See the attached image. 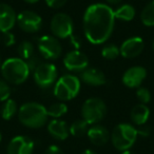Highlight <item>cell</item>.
<instances>
[{"label":"cell","mask_w":154,"mask_h":154,"mask_svg":"<svg viewBox=\"0 0 154 154\" xmlns=\"http://www.w3.org/2000/svg\"><path fill=\"white\" fill-rule=\"evenodd\" d=\"M106 114H107V106L105 101L98 97H91L82 103V119L86 120L89 125H97L105 118Z\"/></svg>","instance_id":"8992f818"},{"label":"cell","mask_w":154,"mask_h":154,"mask_svg":"<svg viewBox=\"0 0 154 154\" xmlns=\"http://www.w3.org/2000/svg\"><path fill=\"white\" fill-rule=\"evenodd\" d=\"M17 23L23 32L36 33L42 26V18L35 12L26 10L17 15Z\"/></svg>","instance_id":"30bf717a"},{"label":"cell","mask_w":154,"mask_h":154,"mask_svg":"<svg viewBox=\"0 0 154 154\" xmlns=\"http://www.w3.org/2000/svg\"><path fill=\"white\" fill-rule=\"evenodd\" d=\"M0 72L5 82L13 85L23 84L31 74V70L26 61L20 57H12L5 59L1 64Z\"/></svg>","instance_id":"3957f363"},{"label":"cell","mask_w":154,"mask_h":154,"mask_svg":"<svg viewBox=\"0 0 154 154\" xmlns=\"http://www.w3.org/2000/svg\"><path fill=\"white\" fill-rule=\"evenodd\" d=\"M88 135L90 141L94 146H105L110 139V132L108 129L100 125H93L88 130Z\"/></svg>","instance_id":"2e32d148"},{"label":"cell","mask_w":154,"mask_h":154,"mask_svg":"<svg viewBox=\"0 0 154 154\" xmlns=\"http://www.w3.org/2000/svg\"><path fill=\"white\" fill-rule=\"evenodd\" d=\"M122 154H136V153H135V152H133V151H130V150H127V151L122 152Z\"/></svg>","instance_id":"74e56055"},{"label":"cell","mask_w":154,"mask_h":154,"mask_svg":"<svg viewBox=\"0 0 154 154\" xmlns=\"http://www.w3.org/2000/svg\"><path fill=\"white\" fill-rule=\"evenodd\" d=\"M54 37L58 39H66L73 35L74 24L71 16L66 13H57L53 16L50 24Z\"/></svg>","instance_id":"52a82bcc"},{"label":"cell","mask_w":154,"mask_h":154,"mask_svg":"<svg viewBox=\"0 0 154 154\" xmlns=\"http://www.w3.org/2000/svg\"><path fill=\"white\" fill-rule=\"evenodd\" d=\"M48 132L53 138L57 140H64L68 138L69 133V127L64 120L61 119H52L48 125Z\"/></svg>","instance_id":"ac0fdd59"},{"label":"cell","mask_w":154,"mask_h":154,"mask_svg":"<svg viewBox=\"0 0 154 154\" xmlns=\"http://www.w3.org/2000/svg\"><path fill=\"white\" fill-rule=\"evenodd\" d=\"M47 111L49 116L53 117L54 119H58L68 112V107L64 103H55L50 106L47 109Z\"/></svg>","instance_id":"d4e9b609"},{"label":"cell","mask_w":154,"mask_h":154,"mask_svg":"<svg viewBox=\"0 0 154 154\" xmlns=\"http://www.w3.org/2000/svg\"><path fill=\"white\" fill-rule=\"evenodd\" d=\"M1 64H2V62H1V58H0V70H1Z\"/></svg>","instance_id":"ab89813d"},{"label":"cell","mask_w":154,"mask_h":154,"mask_svg":"<svg viewBox=\"0 0 154 154\" xmlns=\"http://www.w3.org/2000/svg\"><path fill=\"white\" fill-rule=\"evenodd\" d=\"M2 40H3V43H5V47H12V45H14L16 42L15 35L11 32H7L3 34Z\"/></svg>","instance_id":"f1b7e54d"},{"label":"cell","mask_w":154,"mask_h":154,"mask_svg":"<svg viewBox=\"0 0 154 154\" xmlns=\"http://www.w3.org/2000/svg\"><path fill=\"white\" fill-rule=\"evenodd\" d=\"M70 130V134H72L73 136L75 137H82L88 133V130H89V124L82 119H77L75 120L74 122H72V125L70 126L69 128Z\"/></svg>","instance_id":"44dd1931"},{"label":"cell","mask_w":154,"mask_h":154,"mask_svg":"<svg viewBox=\"0 0 154 154\" xmlns=\"http://www.w3.org/2000/svg\"><path fill=\"white\" fill-rule=\"evenodd\" d=\"M150 132H151V130H150L149 127L146 126V125H143V126L139 127V129H137L138 135H140V136H143V137H148L150 135Z\"/></svg>","instance_id":"d6a6232c"},{"label":"cell","mask_w":154,"mask_h":154,"mask_svg":"<svg viewBox=\"0 0 154 154\" xmlns=\"http://www.w3.org/2000/svg\"><path fill=\"white\" fill-rule=\"evenodd\" d=\"M82 154H97L96 152H94L93 150H90V149H88V150H86V151H84Z\"/></svg>","instance_id":"d590c367"},{"label":"cell","mask_w":154,"mask_h":154,"mask_svg":"<svg viewBox=\"0 0 154 154\" xmlns=\"http://www.w3.org/2000/svg\"><path fill=\"white\" fill-rule=\"evenodd\" d=\"M140 20L145 26H154V0L150 1L143 9Z\"/></svg>","instance_id":"7402d4cb"},{"label":"cell","mask_w":154,"mask_h":154,"mask_svg":"<svg viewBox=\"0 0 154 154\" xmlns=\"http://www.w3.org/2000/svg\"><path fill=\"white\" fill-rule=\"evenodd\" d=\"M120 51L119 48L116 45H113V43H110V45H107L103 48L101 50V55L105 59L107 60H114L119 56Z\"/></svg>","instance_id":"484cf974"},{"label":"cell","mask_w":154,"mask_h":154,"mask_svg":"<svg viewBox=\"0 0 154 154\" xmlns=\"http://www.w3.org/2000/svg\"><path fill=\"white\" fill-rule=\"evenodd\" d=\"M149 116L150 110L143 103H138V105L134 106L133 109L131 110V119H132L133 124L139 127L146 125V122L149 119Z\"/></svg>","instance_id":"d6986e66"},{"label":"cell","mask_w":154,"mask_h":154,"mask_svg":"<svg viewBox=\"0 0 154 154\" xmlns=\"http://www.w3.org/2000/svg\"><path fill=\"white\" fill-rule=\"evenodd\" d=\"M147 77V70L143 66H135L129 68L122 75V84L130 89L139 88Z\"/></svg>","instance_id":"4fadbf2b"},{"label":"cell","mask_w":154,"mask_h":154,"mask_svg":"<svg viewBox=\"0 0 154 154\" xmlns=\"http://www.w3.org/2000/svg\"><path fill=\"white\" fill-rule=\"evenodd\" d=\"M18 112V107L17 103L14 99L9 98L7 101L5 103L1 110V116L5 120H10L14 117V116L17 114Z\"/></svg>","instance_id":"603a6c76"},{"label":"cell","mask_w":154,"mask_h":154,"mask_svg":"<svg viewBox=\"0 0 154 154\" xmlns=\"http://www.w3.org/2000/svg\"><path fill=\"white\" fill-rule=\"evenodd\" d=\"M114 15L116 19L122 21H131L135 17V9L131 5H122L114 11Z\"/></svg>","instance_id":"ffe728a7"},{"label":"cell","mask_w":154,"mask_h":154,"mask_svg":"<svg viewBox=\"0 0 154 154\" xmlns=\"http://www.w3.org/2000/svg\"><path fill=\"white\" fill-rule=\"evenodd\" d=\"M143 48H145V42L141 37H130L126 39L120 45V55L125 58H134L143 52Z\"/></svg>","instance_id":"5bb4252c"},{"label":"cell","mask_w":154,"mask_h":154,"mask_svg":"<svg viewBox=\"0 0 154 154\" xmlns=\"http://www.w3.org/2000/svg\"><path fill=\"white\" fill-rule=\"evenodd\" d=\"M80 91V79L72 74H66L58 78L54 85L53 93L59 100L68 101L78 95Z\"/></svg>","instance_id":"5b68a950"},{"label":"cell","mask_w":154,"mask_h":154,"mask_svg":"<svg viewBox=\"0 0 154 154\" xmlns=\"http://www.w3.org/2000/svg\"><path fill=\"white\" fill-rule=\"evenodd\" d=\"M138 136L137 129L130 124L122 122L113 129L111 133V141L116 150L127 151L135 143Z\"/></svg>","instance_id":"277c9868"},{"label":"cell","mask_w":154,"mask_h":154,"mask_svg":"<svg viewBox=\"0 0 154 154\" xmlns=\"http://www.w3.org/2000/svg\"><path fill=\"white\" fill-rule=\"evenodd\" d=\"M136 97L140 101V103L147 105L151 100V93L147 88H138L136 91Z\"/></svg>","instance_id":"83f0119b"},{"label":"cell","mask_w":154,"mask_h":154,"mask_svg":"<svg viewBox=\"0 0 154 154\" xmlns=\"http://www.w3.org/2000/svg\"><path fill=\"white\" fill-rule=\"evenodd\" d=\"M18 54L19 57L23 60H28L35 55V48L34 45L30 41H21L18 45Z\"/></svg>","instance_id":"cb8c5ba5"},{"label":"cell","mask_w":154,"mask_h":154,"mask_svg":"<svg viewBox=\"0 0 154 154\" xmlns=\"http://www.w3.org/2000/svg\"><path fill=\"white\" fill-rule=\"evenodd\" d=\"M45 1L49 8L57 10V9H60V8L63 7L68 0H45Z\"/></svg>","instance_id":"f546056e"},{"label":"cell","mask_w":154,"mask_h":154,"mask_svg":"<svg viewBox=\"0 0 154 154\" xmlns=\"http://www.w3.org/2000/svg\"><path fill=\"white\" fill-rule=\"evenodd\" d=\"M114 10L105 3H94L87 8L84 14V32L92 45L105 43L111 37L115 24Z\"/></svg>","instance_id":"6da1fadb"},{"label":"cell","mask_w":154,"mask_h":154,"mask_svg":"<svg viewBox=\"0 0 154 154\" xmlns=\"http://www.w3.org/2000/svg\"><path fill=\"white\" fill-rule=\"evenodd\" d=\"M26 63H28V66H29V68H30V70H31V72H34V70L37 68V66L40 64V61H39V58H38V56L35 54L33 57H31L30 59H28L26 60Z\"/></svg>","instance_id":"4dcf8cb0"},{"label":"cell","mask_w":154,"mask_h":154,"mask_svg":"<svg viewBox=\"0 0 154 154\" xmlns=\"http://www.w3.org/2000/svg\"><path fill=\"white\" fill-rule=\"evenodd\" d=\"M107 1L110 3V5H118V3L122 2V0H107Z\"/></svg>","instance_id":"e575fe53"},{"label":"cell","mask_w":154,"mask_h":154,"mask_svg":"<svg viewBox=\"0 0 154 154\" xmlns=\"http://www.w3.org/2000/svg\"><path fill=\"white\" fill-rule=\"evenodd\" d=\"M35 143L26 135H18L11 139L7 148L8 154H33Z\"/></svg>","instance_id":"7c38bea8"},{"label":"cell","mask_w":154,"mask_h":154,"mask_svg":"<svg viewBox=\"0 0 154 154\" xmlns=\"http://www.w3.org/2000/svg\"><path fill=\"white\" fill-rule=\"evenodd\" d=\"M1 139H2V134H1V132H0V141H1Z\"/></svg>","instance_id":"f35d334b"},{"label":"cell","mask_w":154,"mask_h":154,"mask_svg":"<svg viewBox=\"0 0 154 154\" xmlns=\"http://www.w3.org/2000/svg\"><path fill=\"white\" fill-rule=\"evenodd\" d=\"M23 1H26V3H30V5H34V3L38 2L39 0H23Z\"/></svg>","instance_id":"8d00e7d4"},{"label":"cell","mask_w":154,"mask_h":154,"mask_svg":"<svg viewBox=\"0 0 154 154\" xmlns=\"http://www.w3.org/2000/svg\"><path fill=\"white\" fill-rule=\"evenodd\" d=\"M17 23V14L8 3H0V32H10Z\"/></svg>","instance_id":"9a60e30c"},{"label":"cell","mask_w":154,"mask_h":154,"mask_svg":"<svg viewBox=\"0 0 154 154\" xmlns=\"http://www.w3.org/2000/svg\"><path fill=\"white\" fill-rule=\"evenodd\" d=\"M63 66L66 70L72 72H82L89 66V59L86 54L79 50H73L66 54L63 58Z\"/></svg>","instance_id":"8fae6325"},{"label":"cell","mask_w":154,"mask_h":154,"mask_svg":"<svg viewBox=\"0 0 154 154\" xmlns=\"http://www.w3.org/2000/svg\"><path fill=\"white\" fill-rule=\"evenodd\" d=\"M11 96V87L3 78H0V101H7Z\"/></svg>","instance_id":"4316f807"},{"label":"cell","mask_w":154,"mask_h":154,"mask_svg":"<svg viewBox=\"0 0 154 154\" xmlns=\"http://www.w3.org/2000/svg\"><path fill=\"white\" fill-rule=\"evenodd\" d=\"M47 108L39 103H26L18 110V119L26 128L39 129L48 122Z\"/></svg>","instance_id":"7a4b0ae2"},{"label":"cell","mask_w":154,"mask_h":154,"mask_svg":"<svg viewBox=\"0 0 154 154\" xmlns=\"http://www.w3.org/2000/svg\"><path fill=\"white\" fill-rule=\"evenodd\" d=\"M70 38H71V43H72V45H74L75 50H78V49H79V47H80V41H79V39H77L76 37H74L73 35L70 37Z\"/></svg>","instance_id":"836d02e7"},{"label":"cell","mask_w":154,"mask_h":154,"mask_svg":"<svg viewBox=\"0 0 154 154\" xmlns=\"http://www.w3.org/2000/svg\"><path fill=\"white\" fill-rule=\"evenodd\" d=\"M37 48L39 53L47 60H56L60 57L62 48L58 38L50 35H45L37 39Z\"/></svg>","instance_id":"ba28073f"},{"label":"cell","mask_w":154,"mask_h":154,"mask_svg":"<svg viewBox=\"0 0 154 154\" xmlns=\"http://www.w3.org/2000/svg\"><path fill=\"white\" fill-rule=\"evenodd\" d=\"M80 76L82 82L91 87H100L107 82L105 74L96 68H87L82 71Z\"/></svg>","instance_id":"e0dca14e"},{"label":"cell","mask_w":154,"mask_h":154,"mask_svg":"<svg viewBox=\"0 0 154 154\" xmlns=\"http://www.w3.org/2000/svg\"><path fill=\"white\" fill-rule=\"evenodd\" d=\"M57 68L53 63L43 62L40 63L33 72L35 82L42 89H47L56 82L57 79Z\"/></svg>","instance_id":"9c48e42d"},{"label":"cell","mask_w":154,"mask_h":154,"mask_svg":"<svg viewBox=\"0 0 154 154\" xmlns=\"http://www.w3.org/2000/svg\"><path fill=\"white\" fill-rule=\"evenodd\" d=\"M153 50H154V41H153Z\"/></svg>","instance_id":"60d3db41"},{"label":"cell","mask_w":154,"mask_h":154,"mask_svg":"<svg viewBox=\"0 0 154 154\" xmlns=\"http://www.w3.org/2000/svg\"><path fill=\"white\" fill-rule=\"evenodd\" d=\"M45 154H64V153L58 146L51 145L47 148V150L45 151Z\"/></svg>","instance_id":"1f68e13d"}]
</instances>
